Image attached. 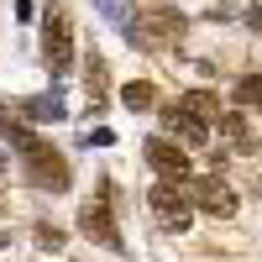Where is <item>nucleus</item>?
<instances>
[{
	"instance_id": "2",
	"label": "nucleus",
	"mask_w": 262,
	"mask_h": 262,
	"mask_svg": "<svg viewBox=\"0 0 262 262\" xmlns=\"http://www.w3.org/2000/svg\"><path fill=\"white\" fill-rule=\"evenodd\" d=\"M42 53H48L53 74H69V63H74V32H69L63 6H48V16H42Z\"/></svg>"
},
{
	"instance_id": "9",
	"label": "nucleus",
	"mask_w": 262,
	"mask_h": 262,
	"mask_svg": "<svg viewBox=\"0 0 262 262\" xmlns=\"http://www.w3.org/2000/svg\"><path fill=\"white\" fill-rule=\"evenodd\" d=\"M152 100H158V90H152L147 79H137V84H126V90H121V105H126V111H152Z\"/></svg>"
},
{
	"instance_id": "14",
	"label": "nucleus",
	"mask_w": 262,
	"mask_h": 262,
	"mask_svg": "<svg viewBox=\"0 0 262 262\" xmlns=\"http://www.w3.org/2000/svg\"><path fill=\"white\" fill-rule=\"evenodd\" d=\"M252 27H262V0H252Z\"/></svg>"
},
{
	"instance_id": "7",
	"label": "nucleus",
	"mask_w": 262,
	"mask_h": 262,
	"mask_svg": "<svg viewBox=\"0 0 262 262\" xmlns=\"http://www.w3.org/2000/svg\"><path fill=\"white\" fill-rule=\"evenodd\" d=\"M163 126L173 131V137H184L189 147H205V142H210V126L194 116V111H184V105H168V111H163Z\"/></svg>"
},
{
	"instance_id": "4",
	"label": "nucleus",
	"mask_w": 262,
	"mask_h": 262,
	"mask_svg": "<svg viewBox=\"0 0 262 262\" xmlns=\"http://www.w3.org/2000/svg\"><path fill=\"white\" fill-rule=\"evenodd\" d=\"M79 231L90 236V242H100V247H111V252H126V242H121V231H116V221H111V200H90L79 210Z\"/></svg>"
},
{
	"instance_id": "5",
	"label": "nucleus",
	"mask_w": 262,
	"mask_h": 262,
	"mask_svg": "<svg viewBox=\"0 0 262 262\" xmlns=\"http://www.w3.org/2000/svg\"><path fill=\"white\" fill-rule=\"evenodd\" d=\"M142 147H147V163L158 168L168 184H184V179H189V152H184V147H173L168 137H152V142H142Z\"/></svg>"
},
{
	"instance_id": "11",
	"label": "nucleus",
	"mask_w": 262,
	"mask_h": 262,
	"mask_svg": "<svg viewBox=\"0 0 262 262\" xmlns=\"http://www.w3.org/2000/svg\"><path fill=\"white\" fill-rule=\"evenodd\" d=\"M179 105H184V111H194L205 126H210V116H215V100H210V95H200V90H194V95H184Z\"/></svg>"
},
{
	"instance_id": "12",
	"label": "nucleus",
	"mask_w": 262,
	"mask_h": 262,
	"mask_svg": "<svg viewBox=\"0 0 262 262\" xmlns=\"http://www.w3.org/2000/svg\"><path fill=\"white\" fill-rule=\"evenodd\" d=\"M84 84H90V95H95V100L105 95V63H100V58H90V74H84Z\"/></svg>"
},
{
	"instance_id": "13",
	"label": "nucleus",
	"mask_w": 262,
	"mask_h": 262,
	"mask_svg": "<svg viewBox=\"0 0 262 262\" xmlns=\"http://www.w3.org/2000/svg\"><path fill=\"white\" fill-rule=\"evenodd\" d=\"M37 242L48 247V252H58V247H63V231H58V226H42V231H37Z\"/></svg>"
},
{
	"instance_id": "3",
	"label": "nucleus",
	"mask_w": 262,
	"mask_h": 262,
	"mask_svg": "<svg viewBox=\"0 0 262 262\" xmlns=\"http://www.w3.org/2000/svg\"><path fill=\"white\" fill-rule=\"evenodd\" d=\"M147 205H152V215H158V226L163 231H189V194H179V184H158L147 194Z\"/></svg>"
},
{
	"instance_id": "1",
	"label": "nucleus",
	"mask_w": 262,
	"mask_h": 262,
	"mask_svg": "<svg viewBox=\"0 0 262 262\" xmlns=\"http://www.w3.org/2000/svg\"><path fill=\"white\" fill-rule=\"evenodd\" d=\"M11 137H16V147H21V163H27L32 184L53 189V194H63V189H69V163L58 158V147H48V142H42L37 131H27V126H16Z\"/></svg>"
},
{
	"instance_id": "6",
	"label": "nucleus",
	"mask_w": 262,
	"mask_h": 262,
	"mask_svg": "<svg viewBox=\"0 0 262 262\" xmlns=\"http://www.w3.org/2000/svg\"><path fill=\"white\" fill-rule=\"evenodd\" d=\"M189 205H200L205 215H215V221H226V215H236V194L226 179H200L189 189Z\"/></svg>"
},
{
	"instance_id": "10",
	"label": "nucleus",
	"mask_w": 262,
	"mask_h": 262,
	"mask_svg": "<svg viewBox=\"0 0 262 262\" xmlns=\"http://www.w3.org/2000/svg\"><path fill=\"white\" fill-rule=\"evenodd\" d=\"M236 105H242V111H262V79L257 74L236 79Z\"/></svg>"
},
{
	"instance_id": "15",
	"label": "nucleus",
	"mask_w": 262,
	"mask_h": 262,
	"mask_svg": "<svg viewBox=\"0 0 262 262\" xmlns=\"http://www.w3.org/2000/svg\"><path fill=\"white\" fill-rule=\"evenodd\" d=\"M100 6H105V11H111V16H121V0H100Z\"/></svg>"
},
{
	"instance_id": "8",
	"label": "nucleus",
	"mask_w": 262,
	"mask_h": 262,
	"mask_svg": "<svg viewBox=\"0 0 262 262\" xmlns=\"http://www.w3.org/2000/svg\"><path fill=\"white\" fill-rule=\"evenodd\" d=\"M147 42H179L184 37V16H173V11H152L147 16V27H142Z\"/></svg>"
}]
</instances>
